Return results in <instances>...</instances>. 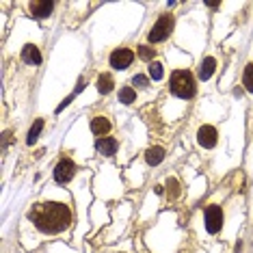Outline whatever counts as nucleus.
Here are the masks:
<instances>
[{
	"mask_svg": "<svg viewBox=\"0 0 253 253\" xmlns=\"http://www.w3.org/2000/svg\"><path fill=\"white\" fill-rule=\"evenodd\" d=\"M171 31H173V18L171 15H160L156 24L152 26L147 39H150V43H160V41H164L169 35H171Z\"/></svg>",
	"mask_w": 253,
	"mask_h": 253,
	"instance_id": "3",
	"label": "nucleus"
},
{
	"mask_svg": "<svg viewBox=\"0 0 253 253\" xmlns=\"http://www.w3.org/2000/svg\"><path fill=\"white\" fill-rule=\"evenodd\" d=\"M29 219L41 234H61L71 225V210L61 201H46L32 206Z\"/></svg>",
	"mask_w": 253,
	"mask_h": 253,
	"instance_id": "1",
	"label": "nucleus"
},
{
	"mask_svg": "<svg viewBox=\"0 0 253 253\" xmlns=\"http://www.w3.org/2000/svg\"><path fill=\"white\" fill-rule=\"evenodd\" d=\"M145 160H147V164H152V167L160 164L164 160V150L162 147H150V150L145 152Z\"/></svg>",
	"mask_w": 253,
	"mask_h": 253,
	"instance_id": "13",
	"label": "nucleus"
},
{
	"mask_svg": "<svg viewBox=\"0 0 253 253\" xmlns=\"http://www.w3.org/2000/svg\"><path fill=\"white\" fill-rule=\"evenodd\" d=\"M169 89H171L173 95L182 97V100H190L195 95V76L189 69L173 71L171 80H169Z\"/></svg>",
	"mask_w": 253,
	"mask_h": 253,
	"instance_id": "2",
	"label": "nucleus"
},
{
	"mask_svg": "<svg viewBox=\"0 0 253 253\" xmlns=\"http://www.w3.org/2000/svg\"><path fill=\"white\" fill-rule=\"evenodd\" d=\"M197 141H199L201 147L212 150V147L217 145V130H214L212 126H201L199 132H197Z\"/></svg>",
	"mask_w": 253,
	"mask_h": 253,
	"instance_id": "8",
	"label": "nucleus"
},
{
	"mask_svg": "<svg viewBox=\"0 0 253 253\" xmlns=\"http://www.w3.org/2000/svg\"><path fill=\"white\" fill-rule=\"evenodd\" d=\"M22 61L29 63V65H39L41 63V52L37 46H32V43H26L24 48H22Z\"/></svg>",
	"mask_w": 253,
	"mask_h": 253,
	"instance_id": "9",
	"label": "nucleus"
},
{
	"mask_svg": "<svg viewBox=\"0 0 253 253\" xmlns=\"http://www.w3.org/2000/svg\"><path fill=\"white\" fill-rule=\"evenodd\" d=\"M132 61H134V52L130 48H117L111 54V67L115 69H128Z\"/></svg>",
	"mask_w": 253,
	"mask_h": 253,
	"instance_id": "6",
	"label": "nucleus"
},
{
	"mask_svg": "<svg viewBox=\"0 0 253 253\" xmlns=\"http://www.w3.org/2000/svg\"><path fill=\"white\" fill-rule=\"evenodd\" d=\"M147 82L150 80H147L145 76H141V74H136L134 78H132V85H136V87H147Z\"/></svg>",
	"mask_w": 253,
	"mask_h": 253,
	"instance_id": "21",
	"label": "nucleus"
},
{
	"mask_svg": "<svg viewBox=\"0 0 253 253\" xmlns=\"http://www.w3.org/2000/svg\"><path fill=\"white\" fill-rule=\"evenodd\" d=\"M162 74H164V71H162V65L154 61V63L150 65V76H152L154 80H160V78H162Z\"/></svg>",
	"mask_w": 253,
	"mask_h": 253,
	"instance_id": "18",
	"label": "nucleus"
},
{
	"mask_svg": "<svg viewBox=\"0 0 253 253\" xmlns=\"http://www.w3.org/2000/svg\"><path fill=\"white\" fill-rule=\"evenodd\" d=\"M243 85H245V89L253 93V63H249L245 67V74H243Z\"/></svg>",
	"mask_w": 253,
	"mask_h": 253,
	"instance_id": "17",
	"label": "nucleus"
},
{
	"mask_svg": "<svg viewBox=\"0 0 253 253\" xmlns=\"http://www.w3.org/2000/svg\"><path fill=\"white\" fill-rule=\"evenodd\" d=\"M136 100V91L132 89V87H124L122 91H119V102L122 104H132Z\"/></svg>",
	"mask_w": 253,
	"mask_h": 253,
	"instance_id": "16",
	"label": "nucleus"
},
{
	"mask_svg": "<svg viewBox=\"0 0 253 253\" xmlns=\"http://www.w3.org/2000/svg\"><path fill=\"white\" fill-rule=\"evenodd\" d=\"M167 189H169V195L173 197H178L180 195V184H178V180H173V178H169V182H167Z\"/></svg>",
	"mask_w": 253,
	"mask_h": 253,
	"instance_id": "20",
	"label": "nucleus"
},
{
	"mask_svg": "<svg viewBox=\"0 0 253 253\" xmlns=\"http://www.w3.org/2000/svg\"><path fill=\"white\" fill-rule=\"evenodd\" d=\"M214 69H217V61H214L212 57H206L201 61V65H199V78L201 80H210L212 74H214Z\"/></svg>",
	"mask_w": 253,
	"mask_h": 253,
	"instance_id": "12",
	"label": "nucleus"
},
{
	"mask_svg": "<svg viewBox=\"0 0 253 253\" xmlns=\"http://www.w3.org/2000/svg\"><path fill=\"white\" fill-rule=\"evenodd\" d=\"M41 130H43V119H37V122L31 126L29 134H26V143H29V145H32V143H35L37 139H39Z\"/></svg>",
	"mask_w": 253,
	"mask_h": 253,
	"instance_id": "15",
	"label": "nucleus"
},
{
	"mask_svg": "<svg viewBox=\"0 0 253 253\" xmlns=\"http://www.w3.org/2000/svg\"><path fill=\"white\" fill-rule=\"evenodd\" d=\"M154 54H156V50H152L150 46H141L139 48V57L143 59V61H152Z\"/></svg>",
	"mask_w": 253,
	"mask_h": 253,
	"instance_id": "19",
	"label": "nucleus"
},
{
	"mask_svg": "<svg viewBox=\"0 0 253 253\" xmlns=\"http://www.w3.org/2000/svg\"><path fill=\"white\" fill-rule=\"evenodd\" d=\"M71 100H74V95H69V97H65V100H63V104H61V106H59V108H57V113H61V111H63V108H65V106H67V104H69Z\"/></svg>",
	"mask_w": 253,
	"mask_h": 253,
	"instance_id": "22",
	"label": "nucleus"
},
{
	"mask_svg": "<svg viewBox=\"0 0 253 253\" xmlns=\"http://www.w3.org/2000/svg\"><path fill=\"white\" fill-rule=\"evenodd\" d=\"M29 9H31V15H32V18L43 20V18H48V15L52 13L54 2H50V0H35V2L29 4Z\"/></svg>",
	"mask_w": 253,
	"mask_h": 253,
	"instance_id": "7",
	"label": "nucleus"
},
{
	"mask_svg": "<svg viewBox=\"0 0 253 253\" xmlns=\"http://www.w3.org/2000/svg\"><path fill=\"white\" fill-rule=\"evenodd\" d=\"M203 223H206L208 234H219L223 227V210L219 206H208L203 212Z\"/></svg>",
	"mask_w": 253,
	"mask_h": 253,
	"instance_id": "4",
	"label": "nucleus"
},
{
	"mask_svg": "<svg viewBox=\"0 0 253 253\" xmlns=\"http://www.w3.org/2000/svg\"><path fill=\"white\" fill-rule=\"evenodd\" d=\"M115 82H113V76L111 74H102L100 78H97V91L102 93V95H108V93L113 91Z\"/></svg>",
	"mask_w": 253,
	"mask_h": 253,
	"instance_id": "14",
	"label": "nucleus"
},
{
	"mask_svg": "<svg viewBox=\"0 0 253 253\" xmlns=\"http://www.w3.org/2000/svg\"><path fill=\"white\" fill-rule=\"evenodd\" d=\"M108 130H111V122H108L106 117H93L91 119V132L97 134L100 139L104 134H108Z\"/></svg>",
	"mask_w": 253,
	"mask_h": 253,
	"instance_id": "11",
	"label": "nucleus"
},
{
	"mask_svg": "<svg viewBox=\"0 0 253 253\" xmlns=\"http://www.w3.org/2000/svg\"><path fill=\"white\" fill-rule=\"evenodd\" d=\"M95 150L104 154V156H113V154L117 152V141H115L113 136H102V139H97V143H95Z\"/></svg>",
	"mask_w": 253,
	"mask_h": 253,
	"instance_id": "10",
	"label": "nucleus"
},
{
	"mask_svg": "<svg viewBox=\"0 0 253 253\" xmlns=\"http://www.w3.org/2000/svg\"><path fill=\"white\" fill-rule=\"evenodd\" d=\"M76 173V164L74 160H69V158H61L59 164L54 167V180H57L59 184H67L71 178H74Z\"/></svg>",
	"mask_w": 253,
	"mask_h": 253,
	"instance_id": "5",
	"label": "nucleus"
}]
</instances>
